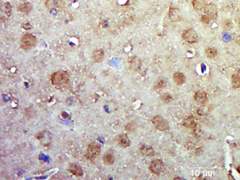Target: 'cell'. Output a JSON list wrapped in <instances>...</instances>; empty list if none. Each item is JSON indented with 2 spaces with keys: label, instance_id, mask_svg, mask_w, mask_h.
Returning a JSON list of instances; mask_svg holds the SVG:
<instances>
[{
  "label": "cell",
  "instance_id": "ba28073f",
  "mask_svg": "<svg viewBox=\"0 0 240 180\" xmlns=\"http://www.w3.org/2000/svg\"><path fill=\"white\" fill-rule=\"evenodd\" d=\"M204 12L206 15L210 16V17L214 20L217 16V8L216 6L213 3L207 4L204 8Z\"/></svg>",
  "mask_w": 240,
  "mask_h": 180
},
{
  "label": "cell",
  "instance_id": "44dd1931",
  "mask_svg": "<svg viewBox=\"0 0 240 180\" xmlns=\"http://www.w3.org/2000/svg\"><path fill=\"white\" fill-rule=\"evenodd\" d=\"M232 84L235 88H240V77L238 75H233L232 77Z\"/></svg>",
  "mask_w": 240,
  "mask_h": 180
},
{
  "label": "cell",
  "instance_id": "5b68a950",
  "mask_svg": "<svg viewBox=\"0 0 240 180\" xmlns=\"http://www.w3.org/2000/svg\"><path fill=\"white\" fill-rule=\"evenodd\" d=\"M165 166L162 161L159 159L153 160L149 166V169L153 174L156 175H160L164 170Z\"/></svg>",
  "mask_w": 240,
  "mask_h": 180
},
{
  "label": "cell",
  "instance_id": "4fadbf2b",
  "mask_svg": "<svg viewBox=\"0 0 240 180\" xmlns=\"http://www.w3.org/2000/svg\"><path fill=\"white\" fill-rule=\"evenodd\" d=\"M139 151L141 154L144 156H153L155 155L153 149L150 146H147V145L142 146L139 149Z\"/></svg>",
  "mask_w": 240,
  "mask_h": 180
},
{
  "label": "cell",
  "instance_id": "7a4b0ae2",
  "mask_svg": "<svg viewBox=\"0 0 240 180\" xmlns=\"http://www.w3.org/2000/svg\"><path fill=\"white\" fill-rule=\"evenodd\" d=\"M101 153L100 145L97 143L93 142L88 145L86 151V158L88 160L93 162L97 156L99 155Z\"/></svg>",
  "mask_w": 240,
  "mask_h": 180
},
{
  "label": "cell",
  "instance_id": "f546056e",
  "mask_svg": "<svg viewBox=\"0 0 240 180\" xmlns=\"http://www.w3.org/2000/svg\"><path fill=\"white\" fill-rule=\"evenodd\" d=\"M237 170H238V172L240 174V165L238 166V169H237Z\"/></svg>",
  "mask_w": 240,
  "mask_h": 180
},
{
  "label": "cell",
  "instance_id": "484cf974",
  "mask_svg": "<svg viewBox=\"0 0 240 180\" xmlns=\"http://www.w3.org/2000/svg\"><path fill=\"white\" fill-rule=\"evenodd\" d=\"M126 130L129 131H133L135 130V124H133V122L130 123L126 126Z\"/></svg>",
  "mask_w": 240,
  "mask_h": 180
},
{
  "label": "cell",
  "instance_id": "f1b7e54d",
  "mask_svg": "<svg viewBox=\"0 0 240 180\" xmlns=\"http://www.w3.org/2000/svg\"><path fill=\"white\" fill-rule=\"evenodd\" d=\"M236 42L238 44L240 45V35L238 36V37L236 38Z\"/></svg>",
  "mask_w": 240,
  "mask_h": 180
},
{
  "label": "cell",
  "instance_id": "277c9868",
  "mask_svg": "<svg viewBox=\"0 0 240 180\" xmlns=\"http://www.w3.org/2000/svg\"><path fill=\"white\" fill-rule=\"evenodd\" d=\"M152 122L155 128L158 130L165 131L170 128L169 122L159 115L155 116L152 119Z\"/></svg>",
  "mask_w": 240,
  "mask_h": 180
},
{
  "label": "cell",
  "instance_id": "ac0fdd59",
  "mask_svg": "<svg viewBox=\"0 0 240 180\" xmlns=\"http://www.w3.org/2000/svg\"><path fill=\"white\" fill-rule=\"evenodd\" d=\"M195 99L197 102L204 103L207 99V95L205 91L199 90L197 91L195 95Z\"/></svg>",
  "mask_w": 240,
  "mask_h": 180
},
{
  "label": "cell",
  "instance_id": "9c48e42d",
  "mask_svg": "<svg viewBox=\"0 0 240 180\" xmlns=\"http://www.w3.org/2000/svg\"><path fill=\"white\" fill-rule=\"evenodd\" d=\"M33 9V6L31 3L26 2L20 4L17 7V10L22 14L28 15L31 12Z\"/></svg>",
  "mask_w": 240,
  "mask_h": 180
},
{
  "label": "cell",
  "instance_id": "9a60e30c",
  "mask_svg": "<svg viewBox=\"0 0 240 180\" xmlns=\"http://www.w3.org/2000/svg\"><path fill=\"white\" fill-rule=\"evenodd\" d=\"M104 55H105V52L103 50L97 49L93 52L92 57L94 62H100L103 59Z\"/></svg>",
  "mask_w": 240,
  "mask_h": 180
},
{
  "label": "cell",
  "instance_id": "e0dca14e",
  "mask_svg": "<svg viewBox=\"0 0 240 180\" xmlns=\"http://www.w3.org/2000/svg\"><path fill=\"white\" fill-rule=\"evenodd\" d=\"M206 0H193L192 6L195 10H201L206 6Z\"/></svg>",
  "mask_w": 240,
  "mask_h": 180
},
{
  "label": "cell",
  "instance_id": "8fae6325",
  "mask_svg": "<svg viewBox=\"0 0 240 180\" xmlns=\"http://www.w3.org/2000/svg\"><path fill=\"white\" fill-rule=\"evenodd\" d=\"M102 159L105 164L108 165L113 164L115 161V156L113 152L111 150H108L104 155Z\"/></svg>",
  "mask_w": 240,
  "mask_h": 180
},
{
  "label": "cell",
  "instance_id": "4316f807",
  "mask_svg": "<svg viewBox=\"0 0 240 180\" xmlns=\"http://www.w3.org/2000/svg\"><path fill=\"white\" fill-rule=\"evenodd\" d=\"M165 85H166V82L163 80H159L158 82V83H157V87H159V88H162L163 87H164Z\"/></svg>",
  "mask_w": 240,
  "mask_h": 180
},
{
  "label": "cell",
  "instance_id": "d4e9b609",
  "mask_svg": "<svg viewBox=\"0 0 240 180\" xmlns=\"http://www.w3.org/2000/svg\"><path fill=\"white\" fill-rule=\"evenodd\" d=\"M201 22L205 24H208L212 20H213V18L210 17V16H209V15L205 14L204 15H202L201 16Z\"/></svg>",
  "mask_w": 240,
  "mask_h": 180
},
{
  "label": "cell",
  "instance_id": "cb8c5ba5",
  "mask_svg": "<svg viewBox=\"0 0 240 180\" xmlns=\"http://www.w3.org/2000/svg\"><path fill=\"white\" fill-rule=\"evenodd\" d=\"M1 10L5 13V14H10L12 11V7L9 3H5L1 8Z\"/></svg>",
  "mask_w": 240,
  "mask_h": 180
},
{
  "label": "cell",
  "instance_id": "3957f363",
  "mask_svg": "<svg viewBox=\"0 0 240 180\" xmlns=\"http://www.w3.org/2000/svg\"><path fill=\"white\" fill-rule=\"evenodd\" d=\"M37 42V38L33 35L31 34H24L20 40V47L23 50H29L36 45Z\"/></svg>",
  "mask_w": 240,
  "mask_h": 180
},
{
  "label": "cell",
  "instance_id": "d6986e66",
  "mask_svg": "<svg viewBox=\"0 0 240 180\" xmlns=\"http://www.w3.org/2000/svg\"><path fill=\"white\" fill-rule=\"evenodd\" d=\"M130 65L134 71H137L141 67V60L137 57H133L130 62Z\"/></svg>",
  "mask_w": 240,
  "mask_h": 180
},
{
  "label": "cell",
  "instance_id": "8992f818",
  "mask_svg": "<svg viewBox=\"0 0 240 180\" xmlns=\"http://www.w3.org/2000/svg\"><path fill=\"white\" fill-rule=\"evenodd\" d=\"M183 39L189 43H195L198 41V37L196 32L193 29H190L185 31L182 35Z\"/></svg>",
  "mask_w": 240,
  "mask_h": 180
},
{
  "label": "cell",
  "instance_id": "ffe728a7",
  "mask_svg": "<svg viewBox=\"0 0 240 180\" xmlns=\"http://www.w3.org/2000/svg\"><path fill=\"white\" fill-rule=\"evenodd\" d=\"M184 125L187 127L190 128H195L196 127V123L195 122V120L192 117H187L186 119L184 121Z\"/></svg>",
  "mask_w": 240,
  "mask_h": 180
},
{
  "label": "cell",
  "instance_id": "6da1fadb",
  "mask_svg": "<svg viewBox=\"0 0 240 180\" xmlns=\"http://www.w3.org/2000/svg\"><path fill=\"white\" fill-rule=\"evenodd\" d=\"M70 76L67 72L59 71L52 74L51 76L52 84L57 88H63L69 82Z\"/></svg>",
  "mask_w": 240,
  "mask_h": 180
},
{
  "label": "cell",
  "instance_id": "52a82bcc",
  "mask_svg": "<svg viewBox=\"0 0 240 180\" xmlns=\"http://www.w3.org/2000/svg\"><path fill=\"white\" fill-rule=\"evenodd\" d=\"M63 0H45V6L48 9H63L64 7Z\"/></svg>",
  "mask_w": 240,
  "mask_h": 180
},
{
  "label": "cell",
  "instance_id": "7402d4cb",
  "mask_svg": "<svg viewBox=\"0 0 240 180\" xmlns=\"http://www.w3.org/2000/svg\"><path fill=\"white\" fill-rule=\"evenodd\" d=\"M206 54L207 57L209 58H213L216 57L218 52L214 48H209L206 50Z\"/></svg>",
  "mask_w": 240,
  "mask_h": 180
},
{
  "label": "cell",
  "instance_id": "7c38bea8",
  "mask_svg": "<svg viewBox=\"0 0 240 180\" xmlns=\"http://www.w3.org/2000/svg\"><path fill=\"white\" fill-rule=\"evenodd\" d=\"M169 18L173 22L178 21L181 18L179 10L177 8H170L169 9Z\"/></svg>",
  "mask_w": 240,
  "mask_h": 180
},
{
  "label": "cell",
  "instance_id": "5bb4252c",
  "mask_svg": "<svg viewBox=\"0 0 240 180\" xmlns=\"http://www.w3.org/2000/svg\"><path fill=\"white\" fill-rule=\"evenodd\" d=\"M173 80L177 85H182L186 81V77L184 74L181 72L175 73L173 75Z\"/></svg>",
  "mask_w": 240,
  "mask_h": 180
},
{
  "label": "cell",
  "instance_id": "2e32d148",
  "mask_svg": "<svg viewBox=\"0 0 240 180\" xmlns=\"http://www.w3.org/2000/svg\"><path fill=\"white\" fill-rule=\"evenodd\" d=\"M118 141L121 146L123 147H128L130 146V141L129 140V137L125 134L120 135L118 138Z\"/></svg>",
  "mask_w": 240,
  "mask_h": 180
},
{
  "label": "cell",
  "instance_id": "83f0119b",
  "mask_svg": "<svg viewBox=\"0 0 240 180\" xmlns=\"http://www.w3.org/2000/svg\"><path fill=\"white\" fill-rule=\"evenodd\" d=\"M29 28V29H31V25H30V24H29V23H26V24H24V26H23V28H24V29H26V30H28V28Z\"/></svg>",
  "mask_w": 240,
  "mask_h": 180
},
{
  "label": "cell",
  "instance_id": "30bf717a",
  "mask_svg": "<svg viewBox=\"0 0 240 180\" xmlns=\"http://www.w3.org/2000/svg\"><path fill=\"white\" fill-rule=\"evenodd\" d=\"M68 171L71 174L74 176L80 177L83 175V171L82 167L76 164H70L68 168Z\"/></svg>",
  "mask_w": 240,
  "mask_h": 180
},
{
  "label": "cell",
  "instance_id": "603a6c76",
  "mask_svg": "<svg viewBox=\"0 0 240 180\" xmlns=\"http://www.w3.org/2000/svg\"><path fill=\"white\" fill-rule=\"evenodd\" d=\"M161 99L164 103H170L172 99V96L167 93L163 94V95L161 96Z\"/></svg>",
  "mask_w": 240,
  "mask_h": 180
}]
</instances>
